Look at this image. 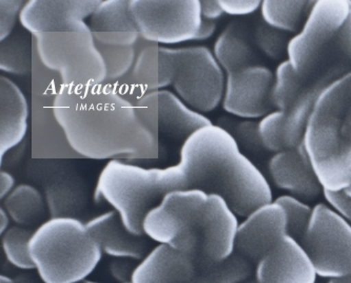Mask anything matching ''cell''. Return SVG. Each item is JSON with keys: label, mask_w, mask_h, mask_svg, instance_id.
<instances>
[{"label": "cell", "mask_w": 351, "mask_h": 283, "mask_svg": "<svg viewBox=\"0 0 351 283\" xmlns=\"http://www.w3.org/2000/svg\"><path fill=\"white\" fill-rule=\"evenodd\" d=\"M219 5L223 14L230 16H249L256 13L261 9L262 1L260 0H219Z\"/></svg>", "instance_id": "cell-37"}, {"label": "cell", "mask_w": 351, "mask_h": 283, "mask_svg": "<svg viewBox=\"0 0 351 283\" xmlns=\"http://www.w3.org/2000/svg\"><path fill=\"white\" fill-rule=\"evenodd\" d=\"M130 10L139 34L156 45L196 41L203 23L201 0H131Z\"/></svg>", "instance_id": "cell-11"}, {"label": "cell", "mask_w": 351, "mask_h": 283, "mask_svg": "<svg viewBox=\"0 0 351 283\" xmlns=\"http://www.w3.org/2000/svg\"><path fill=\"white\" fill-rule=\"evenodd\" d=\"M287 236L285 210L274 201L258 208L240 223L235 253L249 262H258Z\"/></svg>", "instance_id": "cell-15"}, {"label": "cell", "mask_w": 351, "mask_h": 283, "mask_svg": "<svg viewBox=\"0 0 351 283\" xmlns=\"http://www.w3.org/2000/svg\"><path fill=\"white\" fill-rule=\"evenodd\" d=\"M33 38L41 64L60 74L62 84L93 87L107 84V64L91 31L39 33Z\"/></svg>", "instance_id": "cell-7"}, {"label": "cell", "mask_w": 351, "mask_h": 283, "mask_svg": "<svg viewBox=\"0 0 351 283\" xmlns=\"http://www.w3.org/2000/svg\"><path fill=\"white\" fill-rule=\"evenodd\" d=\"M101 0H30L19 17L33 36L39 33L91 31L86 23Z\"/></svg>", "instance_id": "cell-13"}, {"label": "cell", "mask_w": 351, "mask_h": 283, "mask_svg": "<svg viewBox=\"0 0 351 283\" xmlns=\"http://www.w3.org/2000/svg\"><path fill=\"white\" fill-rule=\"evenodd\" d=\"M3 201L12 221L27 229L44 223L43 220L49 214L44 194L31 184L16 186Z\"/></svg>", "instance_id": "cell-25"}, {"label": "cell", "mask_w": 351, "mask_h": 283, "mask_svg": "<svg viewBox=\"0 0 351 283\" xmlns=\"http://www.w3.org/2000/svg\"><path fill=\"white\" fill-rule=\"evenodd\" d=\"M243 283H258V282H256V280H247V281H245V282H243Z\"/></svg>", "instance_id": "cell-47"}, {"label": "cell", "mask_w": 351, "mask_h": 283, "mask_svg": "<svg viewBox=\"0 0 351 283\" xmlns=\"http://www.w3.org/2000/svg\"><path fill=\"white\" fill-rule=\"evenodd\" d=\"M285 113L283 111L270 112L258 121V133L265 149L272 155L287 149L284 137Z\"/></svg>", "instance_id": "cell-34"}, {"label": "cell", "mask_w": 351, "mask_h": 283, "mask_svg": "<svg viewBox=\"0 0 351 283\" xmlns=\"http://www.w3.org/2000/svg\"><path fill=\"white\" fill-rule=\"evenodd\" d=\"M101 253L113 259L142 260L148 249V238L131 233L115 210L104 212L86 223Z\"/></svg>", "instance_id": "cell-19"}, {"label": "cell", "mask_w": 351, "mask_h": 283, "mask_svg": "<svg viewBox=\"0 0 351 283\" xmlns=\"http://www.w3.org/2000/svg\"><path fill=\"white\" fill-rule=\"evenodd\" d=\"M33 233L31 229L23 226H11L1 235L3 253L10 264L19 270H34L30 253V242Z\"/></svg>", "instance_id": "cell-30"}, {"label": "cell", "mask_w": 351, "mask_h": 283, "mask_svg": "<svg viewBox=\"0 0 351 283\" xmlns=\"http://www.w3.org/2000/svg\"><path fill=\"white\" fill-rule=\"evenodd\" d=\"M349 0H317L301 30L288 45L287 60L295 73L309 80L335 56L331 48L348 17Z\"/></svg>", "instance_id": "cell-9"}, {"label": "cell", "mask_w": 351, "mask_h": 283, "mask_svg": "<svg viewBox=\"0 0 351 283\" xmlns=\"http://www.w3.org/2000/svg\"><path fill=\"white\" fill-rule=\"evenodd\" d=\"M274 84V72L263 64L226 74L223 110L240 119H262L276 110Z\"/></svg>", "instance_id": "cell-12"}, {"label": "cell", "mask_w": 351, "mask_h": 283, "mask_svg": "<svg viewBox=\"0 0 351 283\" xmlns=\"http://www.w3.org/2000/svg\"><path fill=\"white\" fill-rule=\"evenodd\" d=\"M251 31L254 45L267 58L282 62L287 60L288 45L291 39L289 34L270 27L261 17L254 21Z\"/></svg>", "instance_id": "cell-32"}, {"label": "cell", "mask_w": 351, "mask_h": 283, "mask_svg": "<svg viewBox=\"0 0 351 283\" xmlns=\"http://www.w3.org/2000/svg\"><path fill=\"white\" fill-rule=\"evenodd\" d=\"M178 190H188L185 174L178 164L144 168L123 160H112L98 177L94 200L111 205L131 233L143 236L148 212L168 192Z\"/></svg>", "instance_id": "cell-3"}, {"label": "cell", "mask_w": 351, "mask_h": 283, "mask_svg": "<svg viewBox=\"0 0 351 283\" xmlns=\"http://www.w3.org/2000/svg\"><path fill=\"white\" fill-rule=\"evenodd\" d=\"M266 170L276 188L303 201H313L324 192L303 143L272 155Z\"/></svg>", "instance_id": "cell-16"}, {"label": "cell", "mask_w": 351, "mask_h": 283, "mask_svg": "<svg viewBox=\"0 0 351 283\" xmlns=\"http://www.w3.org/2000/svg\"><path fill=\"white\" fill-rule=\"evenodd\" d=\"M15 186V178L13 174L5 170L0 172V199L3 200L7 198L12 192H13Z\"/></svg>", "instance_id": "cell-41"}, {"label": "cell", "mask_w": 351, "mask_h": 283, "mask_svg": "<svg viewBox=\"0 0 351 283\" xmlns=\"http://www.w3.org/2000/svg\"><path fill=\"white\" fill-rule=\"evenodd\" d=\"M84 283H101V282H96V281L87 280V281H85V282H84Z\"/></svg>", "instance_id": "cell-48"}, {"label": "cell", "mask_w": 351, "mask_h": 283, "mask_svg": "<svg viewBox=\"0 0 351 283\" xmlns=\"http://www.w3.org/2000/svg\"><path fill=\"white\" fill-rule=\"evenodd\" d=\"M52 110L68 144L84 158L136 160L156 152L158 131L130 98L111 84H62Z\"/></svg>", "instance_id": "cell-1"}, {"label": "cell", "mask_w": 351, "mask_h": 283, "mask_svg": "<svg viewBox=\"0 0 351 283\" xmlns=\"http://www.w3.org/2000/svg\"><path fill=\"white\" fill-rule=\"evenodd\" d=\"M215 125L227 131L234 139L240 150L256 166L258 163L264 160L266 155L269 153L263 145L260 133H258V122L256 120L240 119L232 115H223L217 119Z\"/></svg>", "instance_id": "cell-28"}, {"label": "cell", "mask_w": 351, "mask_h": 283, "mask_svg": "<svg viewBox=\"0 0 351 283\" xmlns=\"http://www.w3.org/2000/svg\"><path fill=\"white\" fill-rule=\"evenodd\" d=\"M206 115L195 111L182 101L174 92L158 90V117L156 131L158 137L182 143L193 133L211 125Z\"/></svg>", "instance_id": "cell-23"}, {"label": "cell", "mask_w": 351, "mask_h": 283, "mask_svg": "<svg viewBox=\"0 0 351 283\" xmlns=\"http://www.w3.org/2000/svg\"><path fill=\"white\" fill-rule=\"evenodd\" d=\"M317 277L303 245L289 236L256 262L258 283H315Z\"/></svg>", "instance_id": "cell-17"}, {"label": "cell", "mask_w": 351, "mask_h": 283, "mask_svg": "<svg viewBox=\"0 0 351 283\" xmlns=\"http://www.w3.org/2000/svg\"><path fill=\"white\" fill-rule=\"evenodd\" d=\"M209 194L199 190L168 192L148 212L143 231L158 245H166L197 259L199 236L204 208Z\"/></svg>", "instance_id": "cell-8"}, {"label": "cell", "mask_w": 351, "mask_h": 283, "mask_svg": "<svg viewBox=\"0 0 351 283\" xmlns=\"http://www.w3.org/2000/svg\"><path fill=\"white\" fill-rule=\"evenodd\" d=\"M274 201L285 210L288 236L301 242L313 220V208L307 202L289 194L280 196Z\"/></svg>", "instance_id": "cell-33"}, {"label": "cell", "mask_w": 351, "mask_h": 283, "mask_svg": "<svg viewBox=\"0 0 351 283\" xmlns=\"http://www.w3.org/2000/svg\"><path fill=\"white\" fill-rule=\"evenodd\" d=\"M27 121L29 105L25 94L13 80L0 76V164L25 139Z\"/></svg>", "instance_id": "cell-22"}, {"label": "cell", "mask_w": 351, "mask_h": 283, "mask_svg": "<svg viewBox=\"0 0 351 283\" xmlns=\"http://www.w3.org/2000/svg\"><path fill=\"white\" fill-rule=\"evenodd\" d=\"M30 253L44 283H82L101 262V249L77 218H50L35 229Z\"/></svg>", "instance_id": "cell-4"}, {"label": "cell", "mask_w": 351, "mask_h": 283, "mask_svg": "<svg viewBox=\"0 0 351 283\" xmlns=\"http://www.w3.org/2000/svg\"><path fill=\"white\" fill-rule=\"evenodd\" d=\"M41 185L50 218H77L87 206L86 182L70 167L55 165Z\"/></svg>", "instance_id": "cell-20"}, {"label": "cell", "mask_w": 351, "mask_h": 283, "mask_svg": "<svg viewBox=\"0 0 351 283\" xmlns=\"http://www.w3.org/2000/svg\"><path fill=\"white\" fill-rule=\"evenodd\" d=\"M307 82L308 80H304L295 73V71L287 60L280 62L274 72L272 92L276 110L286 113Z\"/></svg>", "instance_id": "cell-31"}, {"label": "cell", "mask_w": 351, "mask_h": 283, "mask_svg": "<svg viewBox=\"0 0 351 283\" xmlns=\"http://www.w3.org/2000/svg\"><path fill=\"white\" fill-rule=\"evenodd\" d=\"M350 112L349 71L319 96L304 135V147L324 190L337 192L347 188L344 166L348 149L343 133Z\"/></svg>", "instance_id": "cell-5"}, {"label": "cell", "mask_w": 351, "mask_h": 283, "mask_svg": "<svg viewBox=\"0 0 351 283\" xmlns=\"http://www.w3.org/2000/svg\"><path fill=\"white\" fill-rule=\"evenodd\" d=\"M137 263L130 259H113L110 262V275L119 283L132 282Z\"/></svg>", "instance_id": "cell-39"}, {"label": "cell", "mask_w": 351, "mask_h": 283, "mask_svg": "<svg viewBox=\"0 0 351 283\" xmlns=\"http://www.w3.org/2000/svg\"><path fill=\"white\" fill-rule=\"evenodd\" d=\"M201 12L203 19L211 21H217L223 14L219 0H201Z\"/></svg>", "instance_id": "cell-40"}, {"label": "cell", "mask_w": 351, "mask_h": 283, "mask_svg": "<svg viewBox=\"0 0 351 283\" xmlns=\"http://www.w3.org/2000/svg\"><path fill=\"white\" fill-rule=\"evenodd\" d=\"M199 263L182 251L156 245L137 263L133 283H182L199 270Z\"/></svg>", "instance_id": "cell-21"}, {"label": "cell", "mask_w": 351, "mask_h": 283, "mask_svg": "<svg viewBox=\"0 0 351 283\" xmlns=\"http://www.w3.org/2000/svg\"><path fill=\"white\" fill-rule=\"evenodd\" d=\"M239 226L237 216L225 200L209 194L199 229L197 262L213 264L230 258L235 253Z\"/></svg>", "instance_id": "cell-14"}, {"label": "cell", "mask_w": 351, "mask_h": 283, "mask_svg": "<svg viewBox=\"0 0 351 283\" xmlns=\"http://www.w3.org/2000/svg\"><path fill=\"white\" fill-rule=\"evenodd\" d=\"M127 283H133V282H127Z\"/></svg>", "instance_id": "cell-49"}, {"label": "cell", "mask_w": 351, "mask_h": 283, "mask_svg": "<svg viewBox=\"0 0 351 283\" xmlns=\"http://www.w3.org/2000/svg\"><path fill=\"white\" fill-rule=\"evenodd\" d=\"M33 35L27 31L12 33L0 44V70L12 76H25L32 69Z\"/></svg>", "instance_id": "cell-29"}, {"label": "cell", "mask_w": 351, "mask_h": 283, "mask_svg": "<svg viewBox=\"0 0 351 283\" xmlns=\"http://www.w3.org/2000/svg\"><path fill=\"white\" fill-rule=\"evenodd\" d=\"M226 73L205 46L158 48V90L173 87L176 95L199 113L223 103Z\"/></svg>", "instance_id": "cell-6"}, {"label": "cell", "mask_w": 351, "mask_h": 283, "mask_svg": "<svg viewBox=\"0 0 351 283\" xmlns=\"http://www.w3.org/2000/svg\"><path fill=\"white\" fill-rule=\"evenodd\" d=\"M82 283H84V282H82Z\"/></svg>", "instance_id": "cell-50"}, {"label": "cell", "mask_w": 351, "mask_h": 283, "mask_svg": "<svg viewBox=\"0 0 351 283\" xmlns=\"http://www.w3.org/2000/svg\"><path fill=\"white\" fill-rule=\"evenodd\" d=\"M131 0H105L90 17L92 34L139 33L130 10Z\"/></svg>", "instance_id": "cell-27"}, {"label": "cell", "mask_w": 351, "mask_h": 283, "mask_svg": "<svg viewBox=\"0 0 351 283\" xmlns=\"http://www.w3.org/2000/svg\"><path fill=\"white\" fill-rule=\"evenodd\" d=\"M178 165L188 190L217 194L237 217L245 219L274 201L264 172L215 124L199 129L182 143Z\"/></svg>", "instance_id": "cell-2"}, {"label": "cell", "mask_w": 351, "mask_h": 283, "mask_svg": "<svg viewBox=\"0 0 351 283\" xmlns=\"http://www.w3.org/2000/svg\"><path fill=\"white\" fill-rule=\"evenodd\" d=\"M327 205L335 210L342 219L351 225V196L345 192V190H324L323 192Z\"/></svg>", "instance_id": "cell-36"}, {"label": "cell", "mask_w": 351, "mask_h": 283, "mask_svg": "<svg viewBox=\"0 0 351 283\" xmlns=\"http://www.w3.org/2000/svg\"><path fill=\"white\" fill-rule=\"evenodd\" d=\"M10 221H11V218H10L9 214H8L5 208L1 206V207H0V234H1V235L5 234V231L11 227V226H10Z\"/></svg>", "instance_id": "cell-43"}, {"label": "cell", "mask_w": 351, "mask_h": 283, "mask_svg": "<svg viewBox=\"0 0 351 283\" xmlns=\"http://www.w3.org/2000/svg\"><path fill=\"white\" fill-rule=\"evenodd\" d=\"M25 5V1L23 0L0 1V41L11 36Z\"/></svg>", "instance_id": "cell-35"}, {"label": "cell", "mask_w": 351, "mask_h": 283, "mask_svg": "<svg viewBox=\"0 0 351 283\" xmlns=\"http://www.w3.org/2000/svg\"><path fill=\"white\" fill-rule=\"evenodd\" d=\"M349 5L350 9L348 17L335 37L331 50L335 54H338L342 60L351 63V0H349Z\"/></svg>", "instance_id": "cell-38"}, {"label": "cell", "mask_w": 351, "mask_h": 283, "mask_svg": "<svg viewBox=\"0 0 351 283\" xmlns=\"http://www.w3.org/2000/svg\"><path fill=\"white\" fill-rule=\"evenodd\" d=\"M217 31V23L215 21H206L203 19V23H202L201 30H199V35H197V39L196 41H206V39L210 38L215 34Z\"/></svg>", "instance_id": "cell-42"}, {"label": "cell", "mask_w": 351, "mask_h": 283, "mask_svg": "<svg viewBox=\"0 0 351 283\" xmlns=\"http://www.w3.org/2000/svg\"><path fill=\"white\" fill-rule=\"evenodd\" d=\"M213 54L226 74L262 65L251 27L240 19L230 21L221 31L215 41Z\"/></svg>", "instance_id": "cell-24"}, {"label": "cell", "mask_w": 351, "mask_h": 283, "mask_svg": "<svg viewBox=\"0 0 351 283\" xmlns=\"http://www.w3.org/2000/svg\"><path fill=\"white\" fill-rule=\"evenodd\" d=\"M313 3L307 0H265L261 5L260 17L270 27L295 35L303 27Z\"/></svg>", "instance_id": "cell-26"}, {"label": "cell", "mask_w": 351, "mask_h": 283, "mask_svg": "<svg viewBox=\"0 0 351 283\" xmlns=\"http://www.w3.org/2000/svg\"><path fill=\"white\" fill-rule=\"evenodd\" d=\"M345 190V192H346V194H348L349 196H351V185L349 186V188H347L346 190Z\"/></svg>", "instance_id": "cell-46"}, {"label": "cell", "mask_w": 351, "mask_h": 283, "mask_svg": "<svg viewBox=\"0 0 351 283\" xmlns=\"http://www.w3.org/2000/svg\"><path fill=\"white\" fill-rule=\"evenodd\" d=\"M349 71H351V65L347 60H330L315 78L306 82L285 113L284 137L287 148H295L303 143L306 126L319 96L333 82Z\"/></svg>", "instance_id": "cell-18"}, {"label": "cell", "mask_w": 351, "mask_h": 283, "mask_svg": "<svg viewBox=\"0 0 351 283\" xmlns=\"http://www.w3.org/2000/svg\"><path fill=\"white\" fill-rule=\"evenodd\" d=\"M0 283H33L30 279L25 278V277H9L5 275H1L0 277Z\"/></svg>", "instance_id": "cell-44"}, {"label": "cell", "mask_w": 351, "mask_h": 283, "mask_svg": "<svg viewBox=\"0 0 351 283\" xmlns=\"http://www.w3.org/2000/svg\"><path fill=\"white\" fill-rule=\"evenodd\" d=\"M317 276L351 279V225L327 204L313 207V220L301 241Z\"/></svg>", "instance_id": "cell-10"}, {"label": "cell", "mask_w": 351, "mask_h": 283, "mask_svg": "<svg viewBox=\"0 0 351 283\" xmlns=\"http://www.w3.org/2000/svg\"><path fill=\"white\" fill-rule=\"evenodd\" d=\"M328 283H351V279H341V280H329Z\"/></svg>", "instance_id": "cell-45"}]
</instances>
